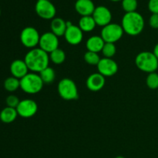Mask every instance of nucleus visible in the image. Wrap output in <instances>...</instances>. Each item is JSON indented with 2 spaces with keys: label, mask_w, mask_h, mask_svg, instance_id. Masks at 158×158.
<instances>
[{
  "label": "nucleus",
  "mask_w": 158,
  "mask_h": 158,
  "mask_svg": "<svg viewBox=\"0 0 158 158\" xmlns=\"http://www.w3.org/2000/svg\"><path fill=\"white\" fill-rule=\"evenodd\" d=\"M39 75H40V78L43 80V83H47V84L52 83L55 80L56 78L55 70L52 67H49V66L42 70L39 73Z\"/></svg>",
  "instance_id": "obj_21"
},
{
  "label": "nucleus",
  "mask_w": 158,
  "mask_h": 158,
  "mask_svg": "<svg viewBox=\"0 0 158 158\" xmlns=\"http://www.w3.org/2000/svg\"><path fill=\"white\" fill-rule=\"evenodd\" d=\"M106 80L103 75L99 73H94L88 77L86 81V87L92 92H98L105 86Z\"/></svg>",
  "instance_id": "obj_14"
},
{
  "label": "nucleus",
  "mask_w": 158,
  "mask_h": 158,
  "mask_svg": "<svg viewBox=\"0 0 158 158\" xmlns=\"http://www.w3.org/2000/svg\"><path fill=\"white\" fill-rule=\"evenodd\" d=\"M10 73L12 77L21 80L29 73V69L24 60H15L10 65Z\"/></svg>",
  "instance_id": "obj_15"
},
{
  "label": "nucleus",
  "mask_w": 158,
  "mask_h": 158,
  "mask_svg": "<svg viewBox=\"0 0 158 158\" xmlns=\"http://www.w3.org/2000/svg\"><path fill=\"white\" fill-rule=\"evenodd\" d=\"M135 64L140 70L151 73L156 72L158 69V59L153 52L143 51L137 55L135 58Z\"/></svg>",
  "instance_id": "obj_3"
},
{
  "label": "nucleus",
  "mask_w": 158,
  "mask_h": 158,
  "mask_svg": "<svg viewBox=\"0 0 158 158\" xmlns=\"http://www.w3.org/2000/svg\"><path fill=\"white\" fill-rule=\"evenodd\" d=\"M153 53H154V55H155V56L158 59V43H157V44H156L155 46H154V51H153Z\"/></svg>",
  "instance_id": "obj_31"
},
{
  "label": "nucleus",
  "mask_w": 158,
  "mask_h": 158,
  "mask_svg": "<svg viewBox=\"0 0 158 158\" xmlns=\"http://www.w3.org/2000/svg\"><path fill=\"white\" fill-rule=\"evenodd\" d=\"M57 91L60 97L67 101L77 100L79 97L77 84L69 78H63L59 82Z\"/></svg>",
  "instance_id": "obj_5"
},
{
  "label": "nucleus",
  "mask_w": 158,
  "mask_h": 158,
  "mask_svg": "<svg viewBox=\"0 0 158 158\" xmlns=\"http://www.w3.org/2000/svg\"><path fill=\"white\" fill-rule=\"evenodd\" d=\"M4 88L8 92H15L20 88V80L14 77H8L4 81Z\"/></svg>",
  "instance_id": "obj_23"
},
{
  "label": "nucleus",
  "mask_w": 158,
  "mask_h": 158,
  "mask_svg": "<svg viewBox=\"0 0 158 158\" xmlns=\"http://www.w3.org/2000/svg\"><path fill=\"white\" fill-rule=\"evenodd\" d=\"M157 95H158V93H157Z\"/></svg>",
  "instance_id": "obj_35"
},
{
  "label": "nucleus",
  "mask_w": 158,
  "mask_h": 158,
  "mask_svg": "<svg viewBox=\"0 0 158 158\" xmlns=\"http://www.w3.org/2000/svg\"><path fill=\"white\" fill-rule=\"evenodd\" d=\"M75 9L81 16H88L93 15L96 7L92 0H77Z\"/></svg>",
  "instance_id": "obj_16"
},
{
  "label": "nucleus",
  "mask_w": 158,
  "mask_h": 158,
  "mask_svg": "<svg viewBox=\"0 0 158 158\" xmlns=\"http://www.w3.org/2000/svg\"><path fill=\"white\" fill-rule=\"evenodd\" d=\"M51 32L55 34L56 36H63L64 35L67 26H66V22L62 18L57 17L52 19L50 24Z\"/></svg>",
  "instance_id": "obj_18"
},
{
  "label": "nucleus",
  "mask_w": 158,
  "mask_h": 158,
  "mask_svg": "<svg viewBox=\"0 0 158 158\" xmlns=\"http://www.w3.org/2000/svg\"><path fill=\"white\" fill-rule=\"evenodd\" d=\"M18 115L23 118L32 117L38 110V105L36 102L30 99L20 100L18 106L16 107Z\"/></svg>",
  "instance_id": "obj_10"
},
{
  "label": "nucleus",
  "mask_w": 158,
  "mask_h": 158,
  "mask_svg": "<svg viewBox=\"0 0 158 158\" xmlns=\"http://www.w3.org/2000/svg\"><path fill=\"white\" fill-rule=\"evenodd\" d=\"M110 1H112V2H120V1H122V0H110Z\"/></svg>",
  "instance_id": "obj_32"
},
{
  "label": "nucleus",
  "mask_w": 158,
  "mask_h": 158,
  "mask_svg": "<svg viewBox=\"0 0 158 158\" xmlns=\"http://www.w3.org/2000/svg\"><path fill=\"white\" fill-rule=\"evenodd\" d=\"M98 73L104 77H113L118 71V65L111 58L100 59L97 65Z\"/></svg>",
  "instance_id": "obj_11"
},
{
  "label": "nucleus",
  "mask_w": 158,
  "mask_h": 158,
  "mask_svg": "<svg viewBox=\"0 0 158 158\" xmlns=\"http://www.w3.org/2000/svg\"><path fill=\"white\" fill-rule=\"evenodd\" d=\"M0 15H1V10H0Z\"/></svg>",
  "instance_id": "obj_34"
},
{
  "label": "nucleus",
  "mask_w": 158,
  "mask_h": 158,
  "mask_svg": "<svg viewBox=\"0 0 158 158\" xmlns=\"http://www.w3.org/2000/svg\"><path fill=\"white\" fill-rule=\"evenodd\" d=\"M137 6V0H122V8L126 12H136Z\"/></svg>",
  "instance_id": "obj_27"
},
{
  "label": "nucleus",
  "mask_w": 158,
  "mask_h": 158,
  "mask_svg": "<svg viewBox=\"0 0 158 158\" xmlns=\"http://www.w3.org/2000/svg\"><path fill=\"white\" fill-rule=\"evenodd\" d=\"M96 22L94 19L92 15H88V16H81V18L79 20V27L80 28L83 32H92L95 29Z\"/></svg>",
  "instance_id": "obj_20"
},
{
  "label": "nucleus",
  "mask_w": 158,
  "mask_h": 158,
  "mask_svg": "<svg viewBox=\"0 0 158 158\" xmlns=\"http://www.w3.org/2000/svg\"><path fill=\"white\" fill-rule=\"evenodd\" d=\"M43 82L40 75L35 73H29L20 80V88L28 94H36L42 90Z\"/></svg>",
  "instance_id": "obj_4"
},
{
  "label": "nucleus",
  "mask_w": 158,
  "mask_h": 158,
  "mask_svg": "<svg viewBox=\"0 0 158 158\" xmlns=\"http://www.w3.org/2000/svg\"><path fill=\"white\" fill-rule=\"evenodd\" d=\"M115 158H125L124 157H122V156H118V157H116Z\"/></svg>",
  "instance_id": "obj_33"
},
{
  "label": "nucleus",
  "mask_w": 158,
  "mask_h": 158,
  "mask_svg": "<svg viewBox=\"0 0 158 158\" xmlns=\"http://www.w3.org/2000/svg\"><path fill=\"white\" fill-rule=\"evenodd\" d=\"M149 24L151 28L158 29V14L153 13L149 19Z\"/></svg>",
  "instance_id": "obj_30"
},
{
  "label": "nucleus",
  "mask_w": 158,
  "mask_h": 158,
  "mask_svg": "<svg viewBox=\"0 0 158 158\" xmlns=\"http://www.w3.org/2000/svg\"><path fill=\"white\" fill-rule=\"evenodd\" d=\"M123 33L124 32L121 25L110 23L103 26L100 32V36L105 43H115L122 38Z\"/></svg>",
  "instance_id": "obj_6"
},
{
  "label": "nucleus",
  "mask_w": 158,
  "mask_h": 158,
  "mask_svg": "<svg viewBox=\"0 0 158 158\" xmlns=\"http://www.w3.org/2000/svg\"><path fill=\"white\" fill-rule=\"evenodd\" d=\"M144 19L141 14L136 12H126L122 18L121 26L127 35L135 36L142 32L144 28Z\"/></svg>",
  "instance_id": "obj_2"
},
{
  "label": "nucleus",
  "mask_w": 158,
  "mask_h": 158,
  "mask_svg": "<svg viewBox=\"0 0 158 158\" xmlns=\"http://www.w3.org/2000/svg\"><path fill=\"white\" fill-rule=\"evenodd\" d=\"M39 46L43 51L50 53L59 48V37L52 32H45L40 35Z\"/></svg>",
  "instance_id": "obj_9"
},
{
  "label": "nucleus",
  "mask_w": 158,
  "mask_h": 158,
  "mask_svg": "<svg viewBox=\"0 0 158 158\" xmlns=\"http://www.w3.org/2000/svg\"><path fill=\"white\" fill-rule=\"evenodd\" d=\"M146 83L148 88L151 89H158V73L156 72L148 74L146 79Z\"/></svg>",
  "instance_id": "obj_26"
},
{
  "label": "nucleus",
  "mask_w": 158,
  "mask_h": 158,
  "mask_svg": "<svg viewBox=\"0 0 158 158\" xmlns=\"http://www.w3.org/2000/svg\"><path fill=\"white\" fill-rule=\"evenodd\" d=\"M40 35L38 30L32 26L24 28L20 33V41L26 48L34 49L40 43Z\"/></svg>",
  "instance_id": "obj_7"
},
{
  "label": "nucleus",
  "mask_w": 158,
  "mask_h": 158,
  "mask_svg": "<svg viewBox=\"0 0 158 158\" xmlns=\"http://www.w3.org/2000/svg\"><path fill=\"white\" fill-rule=\"evenodd\" d=\"M63 36L69 44L77 46L83 41V32L78 26L73 24L72 26L67 27Z\"/></svg>",
  "instance_id": "obj_13"
},
{
  "label": "nucleus",
  "mask_w": 158,
  "mask_h": 158,
  "mask_svg": "<svg viewBox=\"0 0 158 158\" xmlns=\"http://www.w3.org/2000/svg\"><path fill=\"white\" fill-rule=\"evenodd\" d=\"M24 61L29 70L32 73H40L42 70L49 66V56L40 48H34L26 54Z\"/></svg>",
  "instance_id": "obj_1"
},
{
  "label": "nucleus",
  "mask_w": 158,
  "mask_h": 158,
  "mask_svg": "<svg viewBox=\"0 0 158 158\" xmlns=\"http://www.w3.org/2000/svg\"><path fill=\"white\" fill-rule=\"evenodd\" d=\"M101 52L104 56L105 58L112 59V57H114L117 52V47L115 46V43H105Z\"/></svg>",
  "instance_id": "obj_24"
},
{
  "label": "nucleus",
  "mask_w": 158,
  "mask_h": 158,
  "mask_svg": "<svg viewBox=\"0 0 158 158\" xmlns=\"http://www.w3.org/2000/svg\"><path fill=\"white\" fill-rule=\"evenodd\" d=\"M104 44V40L102 39L100 35H93L87 40L86 43V46L87 51L98 53V52H101Z\"/></svg>",
  "instance_id": "obj_17"
},
{
  "label": "nucleus",
  "mask_w": 158,
  "mask_h": 158,
  "mask_svg": "<svg viewBox=\"0 0 158 158\" xmlns=\"http://www.w3.org/2000/svg\"><path fill=\"white\" fill-rule=\"evenodd\" d=\"M20 100H19L18 97L15 95H9L8 96L6 100V103L7 106L12 108H15L16 109V107L18 106Z\"/></svg>",
  "instance_id": "obj_28"
},
{
  "label": "nucleus",
  "mask_w": 158,
  "mask_h": 158,
  "mask_svg": "<svg viewBox=\"0 0 158 158\" xmlns=\"http://www.w3.org/2000/svg\"><path fill=\"white\" fill-rule=\"evenodd\" d=\"M84 60L86 63L92 66H97L100 60V56L98 53L90 51H87L84 54Z\"/></svg>",
  "instance_id": "obj_25"
},
{
  "label": "nucleus",
  "mask_w": 158,
  "mask_h": 158,
  "mask_svg": "<svg viewBox=\"0 0 158 158\" xmlns=\"http://www.w3.org/2000/svg\"><path fill=\"white\" fill-rule=\"evenodd\" d=\"M35 12L43 19H53L56 9L49 0H38L35 6Z\"/></svg>",
  "instance_id": "obj_8"
},
{
  "label": "nucleus",
  "mask_w": 158,
  "mask_h": 158,
  "mask_svg": "<svg viewBox=\"0 0 158 158\" xmlns=\"http://www.w3.org/2000/svg\"><path fill=\"white\" fill-rule=\"evenodd\" d=\"M18 117L16 109L6 106L0 112V120L4 123H11Z\"/></svg>",
  "instance_id": "obj_19"
},
{
  "label": "nucleus",
  "mask_w": 158,
  "mask_h": 158,
  "mask_svg": "<svg viewBox=\"0 0 158 158\" xmlns=\"http://www.w3.org/2000/svg\"><path fill=\"white\" fill-rule=\"evenodd\" d=\"M148 9L152 14H158V0H149Z\"/></svg>",
  "instance_id": "obj_29"
},
{
  "label": "nucleus",
  "mask_w": 158,
  "mask_h": 158,
  "mask_svg": "<svg viewBox=\"0 0 158 158\" xmlns=\"http://www.w3.org/2000/svg\"><path fill=\"white\" fill-rule=\"evenodd\" d=\"M49 56V60L52 61L54 64H62L66 60V53H65V52L63 49H60V48L50 52Z\"/></svg>",
  "instance_id": "obj_22"
},
{
  "label": "nucleus",
  "mask_w": 158,
  "mask_h": 158,
  "mask_svg": "<svg viewBox=\"0 0 158 158\" xmlns=\"http://www.w3.org/2000/svg\"><path fill=\"white\" fill-rule=\"evenodd\" d=\"M92 16L95 20L97 26H102V27L110 24L112 19V13L110 10L107 7L103 6H99L96 7Z\"/></svg>",
  "instance_id": "obj_12"
}]
</instances>
